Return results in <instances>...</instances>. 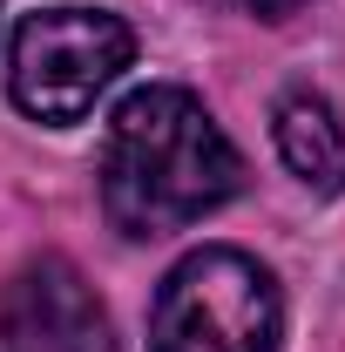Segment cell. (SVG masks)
<instances>
[{"label":"cell","instance_id":"3957f363","mask_svg":"<svg viewBox=\"0 0 345 352\" xmlns=\"http://www.w3.org/2000/svg\"><path fill=\"white\" fill-rule=\"evenodd\" d=\"M135 28L109 7H34L7 47V95L27 122L68 129L122 82Z\"/></svg>","mask_w":345,"mask_h":352},{"label":"cell","instance_id":"277c9868","mask_svg":"<svg viewBox=\"0 0 345 352\" xmlns=\"http://www.w3.org/2000/svg\"><path fill=\"white\" fill-rule=\"evenodd\" d=\"M0 352H122L109 305L68 258H34L0 285Z\"/></svg>","mask_w":345,"mask_h":352},{"label":"cell","instance_id":"6da1fadb","mask_svg":"<svg viewBox=\"0 0 345 352\" xmlns=\"http://www.w3.org/2000/svg\"><path fill=\"white\" fill-rule=\"evenodd\" d=\"M102 210L122 237H170L244 190V156L210 109L176 82L122 95L102 135Z\"/></svg>","mask_w":345,"mask_h":352},{"label":"cell","instance_id":"7a4b0ae2","mask_svg":"<svg viewBox=\"0 0 345 352\" xmlns=\"http://www.w3.org/2000/svg\"><path fill=\"white\" fill-rule=\"evenodd\" d=\"M285 298L271 264L237 244H203L170 264L149 305V352H278Z\"/></svg>","mask_w":345,"mask_h":352},{"label":"cell","instance_id":"5b68a950","mask_svg":"<svg viewBox=\"0 0 345 352\" xmlns=\"http://www.w3.org/2000/svg\"><path fill=\"white\" fill-rule=\"evenodd\" d=\"M271 135H278L285 170L298 176L311 197H345V122H339V109L325 95H311V88L278 95Z\"/></svg>","mask_w":345,"mask_h":352},{"label":"cell","instance_id":"8992f818","mask_svg":"<svg viewBox=\"0 0 345 352\" xmlns=\"http://www.w3.org/2000/svg\"><path fill=\"white\" fill-rule=\"evenodd\" d=\"M223 7L258 14V21H285V14H298V7H311V0H223Z\"/></svg>","mask_w":345,"mask_h":352}]
</instances>
